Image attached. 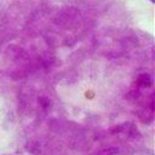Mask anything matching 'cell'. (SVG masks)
<instances>
[{"instance_id":"cell-3","label":"cell","mask_w":155,"mask_h":155,"mask_svg":"<svg viewBox=\"0 0 155 155\" xmlns=\"http://www.w3.org/2000/svg\"><path fill=\"white\" fill-rule=\"evenodd\" d=\"M39 102L41 103V105H42L44 108H47V107H48V104H50V101H48L47 98H45V97H41V98L39 99Z\"/></svg>"},{"instance_id":"cell-1","label":"cell","mask_w":155,"mask_h":155,"mask_svg":"<svg viewBox=\"0 0 155 155\" xmlns=\"http://www.w3.org/2000/svg\"><path fill=\"white\" fill-rule=\"evenodd\" d=\"M137 82H138L139 86L147 88V87H150V86H151L153 79H151V76H150L149 74H140V75L138 76V79H137Z\"/></svg>"},{"instance_id":"cell-2","label":"cell","mask_w":155,"mask_h":155,"mask_svg":"<svg viewBox=\"0 0 155 155\" xmlns=\"http://www.w3.org/2000/svg\"><path fill=\"white\" fill-rule=\"evenodd\" d=\"M119 153H120V148L109 147V148H105V149L101 150L99 153H97V155H117Z\"/></svg>"}]
</instances>
